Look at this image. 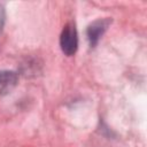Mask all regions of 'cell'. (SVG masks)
I'll return each instance as SVG.
<instances>
[{"label":"cell","instance_id":"4","mask_svg":"<svg viewBox=\"0 0 147 147\" xmlns=\"http://www.w3.org/2000/svg\"><path fill=\"white\" fill-rule=\"evenodd\" d=\"M3 22H5V10H3V7L0 6V30L2 29Z\"/></svg>","mask_w":147,"mask_h":147},{"label":"cell","instance_id":"1","mask_svg":"<svg viewBox=\"0 0 147 147\" xmlns=\"http://www.w3.org/2000/svg\"><path fill=\"white\" fill-rule=\"evenodd\" d=\"M60 45L62 52L71 56L76 53L77 46H78V38H77V31L72 23L65 24V26L62 30L61 37H60Z\"/></svg>","mask_w":147,"mask_h":147},{"label":"cell","instance_id":"2","mask_svg":"<svg viewBox=\"0 0 147 147\" xmlns=\"http://www.w3.org/2000/svg\"><path fill=\"white\" fill-rule=\"evenodd\" d=\"M110 23H111L110 18H100L88 25L86 34H87V39H88L91 46H95L98 44L99 39L105 33V31L108 29Z\"/></svg>","mask_w":147,"mask_h":147},{"label":"cell","instance_id":"3","mask_svg":"<svg viewBox=\"0 0 147 147\" xmlns=\"http://www.w3.org/2000/svg\"><path fill=\"white\" fill-rule=\"evenodd\" d=\"M17 84V75L13 71H0V94H7Z\"/></svg>","mask_w":147,"mask_h":147}]
</instances>
